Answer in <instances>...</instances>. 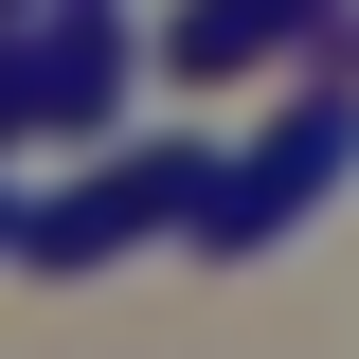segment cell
Segmentation results:
<instances>
[{"instance_id": "cell-1", "label": "cell", "mask_w": 359, "mask_h": 359, "mask_svg": "<svg viewBox=\"0 0 359 359\" xmlns=\"http://www.w3.org/2000/svg\"><path fill=\"white\" fill-rule=\"evenodd\" d=\"M341 180H359V90H306V108H269V126L216 162V198H198V252H287V233H306Z\"/></svg>"}, {"instance_id": "cell-2", "label": "cell", "mask_w": 359, "mask_h": 359, "mask_svg": "<svg viewBox=\"0 0 359 359\" xmlns=\"http://www.w3.org/2000/svg\"><path fill=\"white\" fill-rule=\"evenodd\" d=\"M198 198H216V144H108L72 198H36V269H90L126 233H198Z\"/></svg>"}, {"instance_id": "cell-3", "label": "cell", "mask_w": 359, "mask_h": 359, "mask_svg": "<svg viewBox=\"0 0 359 359\" xmlns=\"http://www.w3.org/2000/svg\"><path fill=\"white\" fill-rule=\"evenodd\" d=\"M18 54H36V126H108V108L144 90L126 0H54V18H18Z\"/></svg>"}, {"instance_id": "cell-4", "label": "cell", "mask_w": 359, "mask_h": 359, "mask_svg": "<svg viewBox=\"0 0 359 359\" xmlns=\"http://www.w3.org/2000/svg\"><path fill=\"white\" fill-rule=\"evenodd\" d=\"M306 18H323V0H180V72H198V90H233V72H269V54H287V36H306Z\"/></svg>"}, {"instance_id": "cell-5", "label": "cell", "mask_w": 359, "mask_h": 359, "mask_svg": "<svg viewBox=\"0 0 359 359\" xmlns=\"http://www.w3.org/2000/svg\"><path fill=\"white\" fill-rule=\"evenodd\" d=\"M0 252H36V198H18V180H0Z\"/></svg>"}, {"instance_id": "cell-6", "label": "cell", "mask_w": 359, "mask_h": 359, "mask_svg": "<svg viewBox=\"0 0 359 359\" xmlns=\"http://www.w3.org/2000/svg\"><path fill=\"white\" fill-rule=\"evenodd\" d=\"M0 18H36V0H0Z\"/></svg>"}, {"instance_id": "cell-7", "label": "cell", "mask_w": 359, "mask_h": 359, "mask_svg": "<svg viewBox=\"0 0 359 359\" xmlns=\"http://www.w3.org/2000/svg\"><path fill=\"white\" fill-rule=\"evenodd\" d=\"M36 18H54V0H36Z\"/></svg>"}]
</instances>
